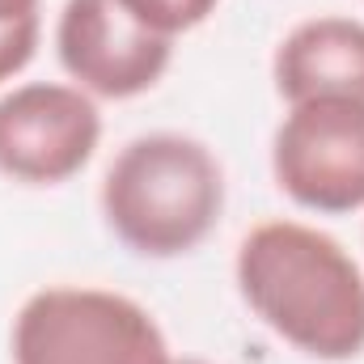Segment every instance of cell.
Masks as SVG:
<instances>
[{
    "label": "cell",
    "mask_w": 364,
    "mask_h": 364,
    "mask_svg": "<svg viewBox=\"0 0 364 364\" xmlns=\"http://www.w3.org/2000/svg\"><path fill=\"white\" fill-rule=\"evenodd\" d=\"M102 114L77 85L26 81L0 93V174L26 186H60L97 153Z\"/></svg>",
    "instance_id": "5b68a950"
},
{
    "label": "cell",
    "mask_w": 364,
    "mask_h": 364,
    "mask_svg": "<svg viewBox=\"0 0 364 364\" xmlns=\"http://www.w3.org/2000/svg\"><path fill=\"white\" fill-rule=\"evenodd\" d=\"M13 364H174L157 318L110 288L51 284L21 301Z\"/></svg>",
    "instance_id": "3957f363"
},
{
    "label": "cell",
    "mask_w": 364,
    "mask_h": 364,
    "mask_svg": "<svg viewBox=\"0 0 364 364\" xmlns=\"http://www.w3.org/2000/svg\"><path fill=\"white\" fill-rule=\"evenodd\" d=\"M38 17V0H0V21H21Z\"/></svg>",
    "instance_id": "30bf717a"
},
{
    "label": "cell",
    "mask_w": 364,
    "mask_h": 364,
    "mask_svg": "<svg viewBox=\"0 0 364 364\" xmlns=\"http://www.w3.org/2000/svg\"><path fill=\"white\" fill-rule=\"evenodd\" d=\"M174 364H208V360H191V356H182V360H174Z\"/></svg>",
    "instance_id": "8fae6325"
},
{
    "label": "cell",
    "mask_w": 364,
    "mask_h": 364,
    "mask_svg": "<svg viewBox=\"0 0 364 364\" xmlns=\"http://www.w3.org/2000/svg\"><path fill=\"white\" fill-rule=\"evenodd\" d=\"M225 212L216 153L182 132H149L119 149L102 178L106 229L140 259H178L212 237Z\"/></svg>",
    "instance_id": "7a4b0ae2"
},
{
    "label": "cell",
    "mask_w": 364,
    "mask_h": 364,
    "mask_svg": "<svg viewBox=\"0 0 364 364\" xmlns=\"http://www.w3.org/2000/svg\"><path fill=\"white\" fill-rule=\"evenodd\" d=\"M233 275L250 314L301 356L343 364L364 352V272L331 233L263 220L242 237Z\"/></svg>",
    "instance_id": "6da1fadb"
},
{
    "label": "cell",
    "mask_w": 364,
    "mask_h": 364,
    "mask_svg": "<svg viewBox=\"0 0 364 364\" xmlns=\"http://www.w3.org/2000/svg\"><path fill=\"white\" fill-rule=\"evenodd\" d=\"M119 4H123L140 26H149V30L174 38V34H186V30L203 26V21L216 13L220 0H119Z\"/></svg>",
    "instance_id": "ba28073f"
},
{
    "label": "cell",
    "mask_w": 364,
    "mask_h": 364,
    "mask_svg": "<svg viewBox=\"0 0 364 364\" xmlns=\"http://www.w3.org/2000/svg\"><path fill=\"white\" fill-rule=\"evenodd\" d=\"M55 55L90 97H140L174 60V38L140 26L119 0H68L55 21Z\"/></svg>",
    "instance_id": "8992f818"
},
{
    "label": "cell",
    "mask_w": 364,
    "mask_h": 364,
    "mask_svg": "<svg viewBox=\"0 0 364 364\" xmlns=\"http://www.w3.org/2000/svg\"><path fill=\"white\" fill-rule=\"evenodd\" d=\"M43 17H21V21H0V85L13 81L38 51Z\"/></svg>",
    "instance_id": "9c48e42d"
},
{
    "label": "cell",
    "mask_w": 364,
    "mask_h": 364,
    "mask_svg": "<svg viewBox=\"0 0 364 364\" xmlns=\"http://www.w3.org/2000/svg\"><path fill=\"white\" fill-rule=\"evenodd\" d=\"M275 186L309 212L364 208V106L343 97L292 102L272 136Z\"/></svg>",
    "instance_id": "277c9868"
},
{
    "label": "cell",
    "mask_w": 364,
    "mask_h": 364,
    "mask_svg": "<svg viewBox=\"0 0 364 364\" xmlns=\"http://www.w3.org/2000/svg\"><path fill=\"white\" fill-rule=\"evenodd\" d=\"M275 93L292 102L343 97L364 106V21L322 13L296 21L272 55Z\"/></svg>",
    "instance_id": "52a82bcc"
}]
</instances>
